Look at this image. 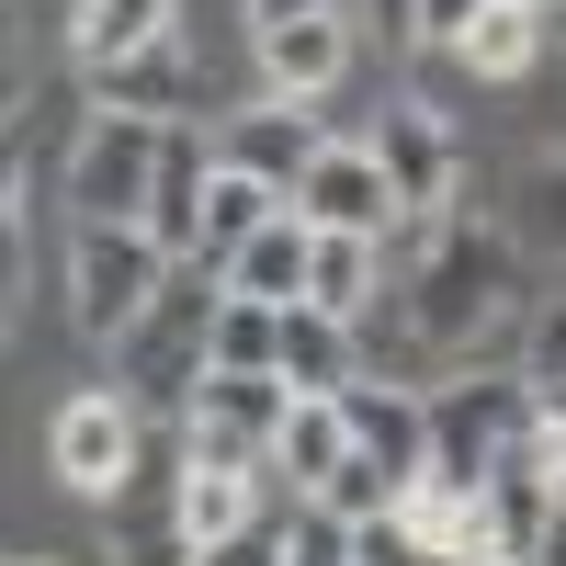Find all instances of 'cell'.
<instances>
[{
    "label": "cell",
    "mask_w": 566,
    "mask_h": 566,
    "mask_svg": "<svg viewBox=\"0 0 566 566\" xmlns=\"http://www.w3.org/2000/svg\"><path fill=\"white\" fill-rule=\"evenodd\" d=\"M272 216H283V193H261L250 170H227V159H216V181H205V239H193V261H216V272H227V261H239V250L261 239Z\"/></svg>",
    "instance_id": "7402d4cb"
},
{
    "label": "cell",
    "mask_w": 566,
    "mask_h": 566,
    "mask_svg": "<svg viewBox=\"0 0 566 566\" xmlns=\"http://www.w3.org/2000/svg\"><path fill=\"white\" fill-rule=\"evenodd\" d=\"M295 216L306 227H352V239H386L397 227V193H386V170H374L363 136H328L317 148V170L295 181Z\"/></svg>",
    "instance_id": "30bf717a"
},
{
    "label": "cell",
    "mask_w": 566,
    "mask_h": 566,
    "mask_svg": "<svg viewBox=\"0 0 566 566\" xmlns=\"http://www.w3.org/2000/svg\"><path fill=\"white\" fill-rule=\"evenodd\" d=\"M272 352H283V306L227 295V306H216V340H205V363H216V374H272Z\"/></svg>",
    "instance_id": "cb8c5ba5"
},
{
    "label": "cell",
    "mask_w": 566,
    "mask_h": 566,
    "mask_svg": "<svg viewBox=\"0 0 566 566\" xmlns=\"http://www.w3.org/2000/svg\"><path fill=\"white\" fill-rule=\"evenodd\" d=\"M23 125V12L0 0V136Z\"/></svg>",
    "instance_id": "f1b7e54d"
},
{
    "label": "cell",
    "mask_w": 566,
    "mask_h": 566,
    "mask_svg": "<svg viewBox=\"0 0 566 566\" xmlns=\"http://www.w3.org/2000/svg\"><path fill=\"white\" fill-rule=\"evenodd\" d=\"M159 272H170V250L148 239V227H80V239H69V306H80V328H91V340H125V328L148 317Z\"/></svg>",
    "instance_id": "5b68a950"
},
{
    "label": "cell",
    "mask_w": 566,
    "mask_h": 566,
    "mask_svg": "<svg viewBox=\"0 0 566 566\" xmlns=\"http://www.w3.org/2000/svg\"><path fill=\"white\" fill-rule=\"evenodd\" d=\"M283 408H295L283 374H205V397L181 408V464H205V476H261Z\"/></svg>",
    "instance_id": "3957f363"
},
{
    "label": "cell",
    "mask_w": 566,
    "mask_h": 566,
    "mask_svg": "<svg viewBox=\"0 0 566 566\" xmlns=\"http://www.w3.org/2000/svg\"><path fill=\"white\" fill-rule=\"evenodd\" d=\"M205 181H216L205 125H170V136H159V193H148V239H159L170 261H193V239H205Z\"/></svg>",
    "instance_id": "2e32d148"
},
{
    "label": "cell",
    "mask_w": 566,
    "mask_h": 566,
    "mask_svg": "<svg viewBox=\"0 0 566 566\" xmlns=\"http://www.w3.org/2000/svg\"><path fill=\"white\" fill-rule=\"evenodd\" d=\"M23 566H45V555H23Z\"/></svg>",
    "instance_id": "f35d334b"
},
{
    "label": "cell",
    "mask_w": 566,
    "mask_h": 566,
    "mask_svg": "<svg viewBox=\"0 0 566 566\" xmlns=\"http://www.w3.org/2000/svg\"><path fill=\"white\" fill-rule=\"evenodd\" d=\"M193 566H283V522H250V533H227V544H205Z\"/></svg>",
    "instance_id": "4dcf8cb0"
},
{
    "label": "cell",
    "mask_w": 566,
    "mask_h": 566,
    "mask_svg": "<svg viewBox=\"0 0 566 566\" xmlns=\"http://www.w3.org/2000/svg\"><path fill=\"white\" fill-rule=\"evenodd\" d=\"M317 148H328V114H317V103H272V91H261L250 114H227V125H216V159H227V170H250L261 193H283V205H295V181L317 170Z\"/></svg>",
    "instance_id": "ba28073f"
},
{
    "label": "cell",
    "mask_w": 566,
    "mask_h": 566,
    "mask_svg": "<svg viewBox=\"0 0 566 566\" xmlns=\"http://www.w3.org/2000/svg\"><path fill=\"white\" fill-rule=\"evenodd\" d=\"M522 397H533V419H544V431L566 442V386H522Z\"/></svg>",
    "instance_id": "e575fe53"
},
{
    "label": "cell",
    "mask_w": 566,
    "mask_h": 566,
    "mask_svg": "<svg viewBox=\"0 0 566 566\" xmlns=\"http://www.w3.org/2000/svg\"><path fill=\"white\" fill-rule=\"evenodd\" d=\"M386 272L408 283V340L419 352H476V328L510 306V239L476 227V216L386 227Z\"/></svg>",
    "instance_id": "6da1fadb"
},
{
    "label": "cell",
    "mask_w": 566,
    "mask_h": 566,
    "mask_svg": "<svg viewBox=\"0 0 566 566\" xmlns=\"http://www.w3.org/2000/svg\"><path fill=\"white\" fill-rule=\"evenodd\" d=\"M136 453H148V419H136L114 386H91V397L57 408V476H69L80 499H114V488L136 476Z\"/></svg>",
    "instance_id": "9c48e42d"
},
{
    "label": "cell",
    "mask_w": 566,
    "mask_h": 566,
    "mask_svg": "<svg viewBox=\"0 0 566 566\" xmlns=\"http://www.w3.org/2000/svg\"><path fill=\"white\" fill-rule=\"evenodd\" d=\"M283 566H352V522H328V510L295 499V522H283Z\"/></svg>",
    "instance_id": "484cf974"
},
{
    "label": "cell",
    "mask_w": 566,
    "mask_h": 566,
    "mask_svg": "<svg viewBox=\"0 0 566 566\" xmlns=\"http://www.w3.org/2000/svg\"><path fill=\"white\" fill-rule=\"evenodd\" d=\"M397 499H408V476H397V464H374V453H340V476H328L306 510H328V522H352V533H363V522H386Z\"/></svg>",
    "instance_id": "d4e9b609"
},
{
    "label": "cell",
    "mask_w": 566,
    "mask_h": 566,
    "mask_svg": "<svg viewBox=\"0 0 566 566\" xmlns=\"http://www.w3.org/2000/svg\"><path fill=\"white\" fill-rule=\"evenodd\" d=\"M170 12L181 0H69V57L114 69V57H136V45H170Z\"/></svg>",
    "instance_id": "44dd1931"
},
{
    "label": "cell",
    "mask_w": 566,
    "mask_h": 566,
    "mask_svg": "<svg viewBox=\"0 0 566 566\" xmlns=\"http://www.w3.org/2000/svg\"><path fill=\"white\" fill-rule=\"evenodd\" d=\"M397 522L419 533V555L431 566H499V522H488V488H431L419 476L397 499Z\"/></svg>",
    "instance_id": "5bb4252c"
},
{
    "label": "cell",
    "mask_w": 566,
    "mask_h": 566,
    "mask_svg": "<svg viewBox=\"0 0 566 566\" xmlns=\"http://www.w3.org/2000/svg\"><path fill=\"white\" fill-rule=\"evenodd\" d=\"M340 419H352V453L397 464L408 488L431 476V386H386V374H363V386H340Z\"/></svg>",
    "instance_id": "8fae6325"
},
{
    "label": "cell",
    "mask_w": 566,
    "mask_h": 566,
    "mask_svg": "<svg viewBox=\"0 0 566 566\" xmlns=\"http://www.w3.org/2000/svg\"><path fill=\"white\" fill-rule=\"evenodd\" d=\"M352 566H431V555H419V533L386 510V522H363V533H352Z\"/></svg>",
    "instance_id": "83f0119b"
},
{
    "label": "cell",
    "mask_w": 566,
    "mask_h": 566,
    "mask_svg": "<svg viewBox=\"0 0 566 566\" xmlns=\"http://www.w3.org/2000/svg\"><path fill=\"white\" fill-rule=\"evenodd\" d=\"M306 261H317V227H306L295 205H283V216L261 227V239H250L239 261H227V295H250V306H306Z\"/></svg>",
    "instance_id": "ac0fdd59"
},
{
    "label": "cell",
    "mask_w": 566,
    "mask_h": 566,
    "mask_svg": "<svg viewBox=\"0 0 566 566\" xmlns=\"http://www.w3.org/2000/svg\"><path fill=\"white\" fill-rule=\"evenodd\" d=\"M522 419H533L522 386H431V488H488Z\"/></svg>",
    "instance_id": "52a82bcc"
},
{
    "label": "cell",
    "mask_w": 566,
    "mask_h": 566,
    "mask_svg": "<svg viewBox=\"0 0 566 566\" xmlns=\"http://www.w3.org/2000/svg\"><path fill=\"white\" fill-rule=\"evenodd\" d=\"M272 499H283L272 476H205V464H181V499H170V510H181V544L205 555V544H227V533L272 522Z\"/></svg>",
    "instance_id": "ffe728a7"
},
{
    "label": "cell",
    "mask_w": 566,
    "mask_h": 566,
    "mask_svg": "<svg viewBox=\"0 0 566 566\" xmlns=\"http://www.w3.org/2000/svg\"><path fill=\"white\" fill-rule=\"evenodd\" d=\"M453 57L476 69V80H522V69L544 57V12H533V0H488V12L464 23V45H453Z\"/></svg>",
    "instance_id": "603a6c76"
},
{
    "label": "cell",
    "mask_w": 566,
    "mask_h": 566,
    "mask_svg": "<svg viewBox=\"0 0 566 566\" xmlns=\"http://www.w3.org/2000/svg\"><path fill=\"white\" fill-rule=\"evenodd\" d=\"M555 34H566V0H544V45H555Z\"/></svg>",
    "instance_id": "8d00e7d4"
},
{
    "label": "cell",
    "mask_w": 566,
    "mask_h": 566,
    "mask_svg": "<svg viewBox=\"0 0 566 566\" xmlns=\"http://www.w3.org/2000/svg\"><path fill=\"white\" fill-rule=\"evenodd\" d=\"M272 374H283L295 397H340V386H363V328L328 317V306H283V352H272Z\"/></svg>",
    "instance_id": "9a60e30c"
},
{
    "label": "cell",
    "mask_w": 566,
    "mask_h": 566,
    "mask_svg": "<svg viewBox=\"0 0 566 566\" xmlns=\"http://www.w3.org/2000/svg\"><path fill=\"white\" fill-rule=\"evenodd\" d=\"M306 12H328V0H250V34H272V23H306Z\"/></svg>",
    "instance_id": "836d02e7"
},
{
    "label": "cell",
    "mask_w": 566,
    "mask_h": 566,
    "mask_svg": "<svg viewBox=\"0 0 566 566\" xmlns=\"http://www.w3.org/2000/svg\"><path fill=\"white\" fill-rule=\"evenodd\" d=\"M306 306L328 317H374L386 306V239H352V227H317V261H306Z\"/></svg>",
    "instance_id": "d6986e66"
},
{
    "label": "cell",
    "mask_w": 566,
    "mask_h": 566,
    "mask_svg": "<svg viewBox=\"0 0 566 566\" xmlns=\"http://www.w3.org/2000/svg\"><path fill=\"white\" fill-rule=\"evenodd\" d=\"M533 12H544V0H533Z\"/></svg>",
    "instance_id": "ab89813d"
},
{
    "label": "cell",
    "mask_w": 566,
    "mask_h": 566,
    "mask_svg": "<svg viewBox=\"0 0 566 566\" xmlns=\"http://www.w3.org/2000/svg\"><path fill=\"white\" fill-rule=\"evenodd\" d=\"M522 386H566V295L533 317V352H522Z\"/></svg>",
    "instance_id": "4316f807"
},
{
    "label": "cell",
    "mask_w": 566,
    "mask_h": 566,
    "mask_svg": "<svg viewBox=\"0 0 566 566\" xmlns=\"http://www.w3.org/2000/svg\"><path fill=\"white\" fill-rule=\"evenodd\" d=\"M533 239L566 261V159H544V170H533Z\"/></svg>",
    "instance_id": "f546056e"
},
{
    "label": "cell",
    "mask_w": 566,
    "mask_h": 566,
    "mask_svg": "<svg viewBox=\"0 0 566 566\" xmlns=\"http://www.w3.org/2000/svg\"><path fill=\"white\" fill-rule=\"evenodd\" d=\"M159 136H170V125H148V114H91V136L69 148V216H80V227H148Z\"/></svg>",
    "instance_id": "277c9868"
},
{
    "label": "cell",
    "mask_w": 566,
    "mask_h": 566,
    "mask_svg": "<svg viewBox=\"0 0 566 566\" xmlns=\"http://www.w3.org/2000/svg\"><path fill=\"white\" fill-rule=\"evenodd\" d=\"M340 453H352L340 397H295V408H283V431H272V464H261V476H272L283 499H317L328 476H340Z\"/></svg>",
    "instance_id": "e0dca14e"
},
{
    "label": "cell",
    "mask_w": 566,
    "mask_h": 566,
    "mask_svg": "<svg viewBox=\"0 0 566 566\" xmlns=\"http://www.w3.org/2000/svg\"><path fill=\"white\" fill-rule=\"evenodd\" d=\"M250 45H261V80H272V103H328V80L352 69V23H340V12L272 23V34H250Z\"/></svg>",
    "instance_id": "4fadbf2b"
},
{
    "label": "cell",
    "mask_w": 566,
    "mask_h": 566,
    "mask_svg": "<svg viewBox=\"0 0 566 566\" xmlns=\"http://www.w3.org/2000/svg\"><path fill=\"white\" fill-rule=\"evenodd\" d=\"M216 306H227V272L216 261H170L159 272V295H148V317L114 340V397L136 408V419H170L181 431V408L205 397V340H216Z\"/></svg>",
    "instance_id": "7a4b0ae2"
},
{
    "label": "cell",
    "mask_w": 566,
    "mask_h": 566,
    "mask_svg": "<svg viewBox=\"0 0 566 566\" xmlns=\"http://www.w3.org/2000/svg\"><path fill=\"white\" fill-rule=\"evenodd\" d=\"M476 12H488V0H419V45H464Z\"/></svg>",
    "instance_id": "1f68e13d"
},
{
    "label": "cell",
    "mask_w": 566,
    "mask_h": 566,
    "mask_svg": "<svg viewBox=\"0 0 566 566\" xmlns=\"http://www.w3.org/2000/svg\"><path fill=\"white\" fill-rule=\"evenodd\" d=\"M510 566H533V555H510Z\"/></svg>",
    "instance_id": "74e56055"
},
{
    "label": "cell",
    "mask_w": 566,
    "mask_h": 566,
    "mask_svg": "<svg viewBox=\"0 0 566 566\" xmlns=\"http://www.w3.org/2000/svg\"><path fill=\"white\" fill-rule=\"evenodd\" d=\"M80 80H91V114H148V125H181V114L205 103L181 34L170 45H136V57H114V69H80Z\"/></svg>",
    "instance_id": "7c38bea8"
},
{
    "label": "cell",
    "mask_w": 566,
    "mask_h": 566,
    "mask_svg": "<svg viewBox=\"0 0 566 566\" xmlns=\"http://www.w3.org/2000/svg\"><path fill=\"white\" fill-rule=\"evenodd\" d=\"M363 23L386 34V45H419V0H363Z\"/></svg>",
    "instance_id": "d6a6232c"
},
{
    "label": "cell",
    "mask_w": 566,
    "mask_h": 566,
    "mask_svg": "<svg viewBox=\"0 0 566 566\" xmlns=\"http://www.w3.org/2000/svg\"><path fill=\"white\" fill-rule=\"evenodd\" d=\"M363 148H374V170H386V193H397V227L464 205V148H453V125L419 103V91H408V103H386V125H374Z\"/></svg>",
    "instance_id": "8992f818"
},
{
    "label": "cell",
    "mask_w": 566,
    "mask_h": 566,
    "mask_svg": "<svg viewBox=\"0 0 566 566\" xmlns=\"http://www.w3.org/2000/svg\"><path fill=\"white\" fill-rule=\"evenodd\" d=\"M533 566H566V510H555V533H544V555Z\"/></svg>",
    "instance_id": "d590c367"
}]
</instances>
